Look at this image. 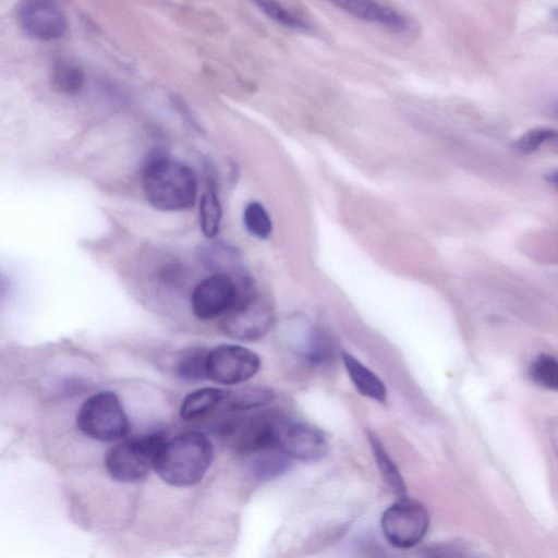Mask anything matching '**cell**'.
<instances>
[{"instance_id": "3", "label": "cell", "mask_w": 558, "mask_h": 558, "mask_svg": "<svg viewBox=\"0 0 558 558\" xmlns=\"http://www.w3.org/2000/svg\"><path fill=\"white\" fill-rule=\"evenodd\" d=\"M167 441L162 432L134 436L111 447L105 457L109 476L118 482L144 480L154 469L155 459Z\"/></svg>"}, {"instance_id": "4", "label": "cell", "mask_w": 558, "mask_h": 558, "mask_svg": "<svg viewBox=\"0 0 558 558\" xmlns=\"http://www.w3.org/2000/svg\"><path fill=\"white\" fill-rule=\"evenodd\" d=\"M76 424L89 438L106 442L124 438L131 429L119 397L109 390L99 391L82 403Z\"/></svg>"}, {"instance_id": "11", "label": "cell", "mask_w": 558, "mask_h": 558, "mask_svg": "<svg viewBox=\"0 0 558 558\" xmlns=\"http://www.w3.org/2000/svg\"><path fill=\"white\" fill-rule=\"evenodd\" d=\"M333 4L360 20L378 24L395 34L405 35L415 32L413 21L389 5L368 0H345Z\"/></svg>"}, {"instance_id": "9", "label": "cell", "mask_w": 558, "mask_h": 558, "mask_svg": "<svg viewBox=\"0 0 558 558\" xmlns=\"http://www.w3.org/2000/svg\"><path fill=\"white\" fill-rule=\"evenodd\" d=\"M16 17L23 32L40 41L59 39L68 28L64 12L52 1H23L17 5Z\"/></svg>"}, {"instance_id": "6", "label": "cell", "mask_w": 558, "mask_h": 558, "mask_svg": "<svg viewBox=\"0 0 558 558\" xmlns=\"http://www.w3.org/2000/svg\"><path fill=\"white\" fill-rule=\"evenodd\" d=\"M386 539L395 547H414L425 536L429 515L426 508L416 500L401 498L385 510L380 520Z\"/></svg>"}, {"instance_id": "20", "label": "cell", "mask_w": 558, "mask_h": 558, "mask_svg": "<svg viewBox=\"0 0 558 558\" xmlns=\"http://www.w3.org/2000/svg\"><path fill=\"white\" fill-rule=\"evenodd\" d=\"M221 216V205L215 191L207 190L202 196L199 204V223L202 232L206 238L213 239L217 235Z\"/></svg>"}, {"instance_id": "5", "label": "cell", "mask_w": 558, "mask_h": 558, "mask_svg": "<svg viewBox=\"0 0 558 558\" xmlns=\"http://www.w3.org/2000/svg\"><path fill=\"white\" fill-rule=\"evenodd\" d=\"M274 322L272 304L252 288L241 292L234 307L223 315L220 328L230 338L252 341L265 336Z\"/></svg>"}, {"instance_id": "26", "label": "cell", "mask_w": 558, "mask_h": 558, "mask_svg": "<svg viewBox=\"0 0 558 558\" xmlns=\"http://www.w3.org/2000/svg\"><path fill=\"white\" fill-rule=\"evenodd\" d=\"M10 283L5 276L0 274V302L4 300L9 293Z\"/></svg>"}, {"instance_id": "8", "label": "cell", "mask_w": 558, "mask_h": 558, "mask_svg": "<svg viewBox=\"0 0 558 558\" xmlns=\"http://www.w3.org/2000/svg\"><path fill=\"white\" fill-rule=\"evenodd\" d=\"M238 282L227 275L213 274L193 290L192 311L199 320H210L226 315L240 298Z\"/></svg>"}, {"instance_id": "16", "label": "cell", "mask_w": 558, "mask_h": 558, "mask_svg": "<svg viewBox=\"0 0 558 558\" xmlns=\"http://www.w3.org/2000/svg\"><path fill=\"white\" fill-rule=\"evenodd\" d=\"M276 397L274 390L263 386H250L226 391L221 403L228 412L242 413L270 403Z\"/></svg>"}, {"instance_id": "23", "label": "cell", "mask_w": 558, "mask_h": 558, "mask_svg": "<svg viewBox=\"0 0 558 558\" xmlns=\"http://www.w3.org/2000/svg\"><path fill=\"white\" fill-rule=\"evenodd\" d=\"M331 352L328 338L317 329L311 330L303 347V356L308 363L320 364L325 362Z\"/></svg>"}, {"instance_id": "25", "label": "cell", "mask_w": 558, "mask_h": 558, "mask_svg": "<svg viewBox=\"0 0 558 558\" xmlns=\"http://www.w3.org/2000/svg\"><path fill=\"white\" fill-rule=\"evenodd\" d=\"M260 10L278 23L292 28H307L306 22L278 2H258Z\"/></svg>"}, {"instance_id": "19", "label": "cell", "mask_w": 558, "mask_h": 558, "mask_svg": "<svg viewBox=\"0 0 558 558\" xmlns=\"http://www.w3.org/2000/svg\"><path fill=\"white\" fill-rule=\"evenodd\" d=\"M85 83V75L81 68L66 63H57L51 73V85L60 94L76 95Z\"/></svg>"}, {"instance_id": "27", "label": "cell", "mask_w": 558, "mask_h": 558, "mask_svg": "<svg viewBox=\"0 0 558 558\" xmlns=\"http://www.w3.org/2000/svg\"><path fill=\"white\" fill-rule=\"evenodd\" d=\"M547 181L550 183V184H556V173L553 172V173H548L547 177H546Z\"/></svg>"}, {"instance_id": "17", "label": "cell", "mask_w": 558, "mask_h": 558, "mask_svg": "<svg viewBox=\"0 0 558 558\" xmlns=\"http://www.w3.org/2000/svg\"><path fill=\"white\" fill-rule=\"evenodd\" d=\"M208 351L204 347L183 349L174 361V373L184 380L195 383L206 377V361Z\"/></svg>"}, {"instance_id": "14", "label": "cell", "mask_w": 558, "mask_h": 558, "mask_svg": "<svg viewBox=\"0 0 558 558\" xmlns=\"http://www.w3.org/2000/svg\"><path fill=\"white\" fill-rule=\"evenodd\" d=\"M244 459L248 472L258 481H270L282 475L290 469L292 462L279 447L258 451Z\"/></svg>"}, {"instance_id": "1", "label": "cell", "mask_w": 558, "mask_h": 558, "mask_svg": "<svg viewBox=\"0 0 558 558\" xmlns=\"http://www.w3.org/2000/svg\"><path fill=\"white\" fill-rule=\"evenodd\" d=\"M141 183L147 201L159 210L189 209L196 199L197 181L193 170L167 156H156L146 161Z\"/></svg>"}, {"instance_id": "15", "label": "cell", "mask_w": 558, "mask_h": 558, "mask_svg": "<svg viewBox=\"0 0 558 558\" xmlns=\"http://www.w3.org/2000/svg\"><path fill=\"white\" fill-rule=\"evenodd\" d=\"M225 397L226 391L219 388L205 387L194 390L184 397L180 415L185 421L197 420L221 405Z\"/></svg>"}, {"instance_id": "24", "label": "cell", "mask_w": 558, "mask_h": 558, "mask_svg": "<svg viewBox=\"0 0 558 558\" xmlns=\"http://www.w3.org/2000/svg\"><path fill=\"white\" fill-rule=\"evenodd\" d=\"M557 133L550 128H535L526 132L514 143V148L521 153L535 151L545 143L555 141Z\"/></svg>"}, {"instance_id": "12", "label": "cell", "mask_w": 558, "mask_h": 558, "mask_svg": "<svg viewBox=\"0 0 558 558\" xmlns=\"http://www.w3.org/2000/svg\"><path fill=\"white\" fill-rule=\"evenodd\" d=\"M203 264L214 274L227 275L234 279L240 289L252 287L240 251L229 243L214 241L199 250Z\"/></svg>"}, {"instance_id": "18", "label": "cell", "mask_w": 558, "mask_h": 558, "mask_svg": "<svg viewBox=\"0 0 558 558\" xmlns=\"http://www.w3.org/2000/svg\"><path fill=\"white\" fill-rule=\"evenodd\" d=\"M367 438L383 477L396 494L402 496L405 493V487L396 464L389 457L380 440L374 434L368 433Z\"/></svg>"}, {"instance_id": "22", "label": "cell", "mask_w": 558, "mask_h": 558, "mask_svg": "<svg viewBox=\"0 0 558 558\" xmlns=\"http://www.w3.org/2000/svg\"><path fill=\"white\" fill-rule=\"evenodd\" d=\"M243 222L247 232L257 239H267L272 230L268 213L257 202H252L245 207Z\"/></svg>"}, {"instance_id": "13", "label": "cell", "mask_w": 558, "mask_h": 558, "mask_svg": "<svg viewBox=\"0 0 558 558\" xmlns=\"http://www.w3.org/2000/svg\"><path fill=\"white\" fill-rule=\"evenodd\" d=\"M341 357L355 389L366 398L385 402L387 390L381 379L349 352L342 351Z\"/></svg>"}, {"instance_id": "2", "label": "cell", "mask_w": 558, "mask_h": 558, "mask_svg": "<svg viewBox=\"0 0 558 558\" xmlns=\"http://www.w3.org/2000/svg\"><path fill=\"white\" fill-rule=\"evenodd\" d=\"M214 459V447L201 432H185L167 439L158 452L154 470L167 484L185 487L198 483Z\"/></svg>"}, {"instance_id": "7", "label": "cell", "mask_w": 558, "mask_h": 558, "mask_svg": "<svg viewBox=\"0 0 558 558\" xmlns=\"http://www.w3.org/2000/svg\"><path fill=\"white\" fill-rule=\"evenodd\" d=\"M260 368V359L248 348L220 344L208 351L206 377L220 385H238L252 378Z\"/></svg>"}, {"instance_id": "10", "label": "cell", "mask_w": 558, "mask_h": 558, "mask_svg": "<svg viewBox=\"0 0 558 558\" xmlns=\"http://www.w3.org/2000/svg\"><path fill=\"white\" fill-rule=\"evenodd\" d=\"M279 447L293 460L315 462L328 452V442L315 427L283 417L278 433Z\"/></svg>"}, {"instance_id": "21", "label": "cell", "mask_w": 558, "mask_h": 558, "mask_svg": "<svg viewBox=\"0 0 558 558\" xmlns=\"http://www.w3.org/2000/svg\"><path fill=\"white\" fill-rule=\"evenodd\" d=\"M533 381L538 386L557 390L558 388V364L557 360L548 354H539L531 364L529 369Z\"/></svg>"}]
</instances>
